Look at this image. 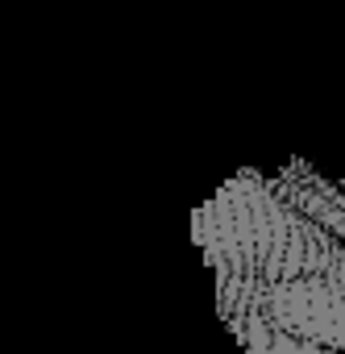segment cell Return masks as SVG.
Masks as SVG:
<instances>
[{
  "label": "cell",
  "mask_w": 345,
  "mask_h": 354,
  "mask_svg": "<svg viewBox=\"0 0 345 354\" xmlns=\"http://www.w3.org/2000/svg\"><path fill=\"white\" fill-rule=\"evenodd\" d=\"M337 275H341V279H345V254H341V259H337Z\"/></svg>",
  "instance_id": "cell-3"
},
{
  "label": "cell",
  "mask_w": 345,
  "mask_h": 354,
  "mask_svg": "<svg viewBox=\"0 0 345 354\" xmlns=\"http://www.w3.org/2000/svg\"><path fill=\"white\" fill-rule=\"evenodd\" d=\"M192 238L217 275L221 317H237L258 292L328 271L345 250L328 230L308 221L275 180L241 171L192 213Z\"/></svg>",
  "instance_id": "cell-1"
},
{
  "label": "cell",
  "mask_w": 345,
  "mask_h": 354,
  "mask_svg": "<svg viewBox=\"0 0 345 354\" xmlns=\"http://www.w3.org/2000/svg\"><path fill=\"white\" fill-rule=\"evenodd\" d=\"M237 333L254 325H270L275 333H287L304 346L320 350H345V279L337 275V263L320 275H299L287 283H275L258 292L237 317L225 321Z\"/></svg>",
  "instance_id": "cell-2"
}]
</instances>
